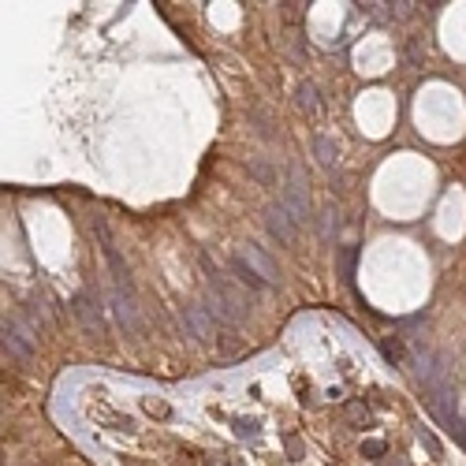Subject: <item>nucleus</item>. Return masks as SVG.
I'll return each instance as SVG.
<instances>
[{
    "label": "nucleus",
    "instance_id": "423d86ee",
    "mask_svg": "<svg viewBox=\"0 0 466 466\" xmlns=\"http://www.w3.org/2000/svg\"><path fill=\"white\" fill-rule=\"evenodd\" d=\"M239 258H243L246 265H250L254 272H258V276L265 280V284H276V276H280V272H276V265L269 261V254H265L261 246H254V243L239 246Z\"/></svg>",
    "mask_w": 466,
    "mask_h": 466
},
{
    "label": "nucleus",
    "instance_id": "dca6fc26",
    "mask_svg": "<svg viewBox=\"0 0 466 466\" xmlns=\"http://www.w3.org/2000/svg\"><path fill=\"white\" fill-rule=\"evenodd\" d=\"M347 418H351V422H358V429L369 425V410H365V407H347Z\"/></svg>",
    "mask_w": 466,
    "mask_h": 466
},
{
    "label": "nucleus",
    "instance_id": "6ab92c4d",
    "mask_svg": "<svg viewBox=\"0 0 466 466\" xmlns=\"http://www.w3.org/2000/svg\"><path fill=\"white\" fill-rule=\"evenodd\" d=\"M388 466H403V463H388Z\"/></svg>",
    "mask_w": 466,
    "mask_h": 466
},
{
    "label": "nucleus",
    "instance_id": "9d476101",
    "mask_svg": "<svg viewBox=\"0 0 466 466\" xmlns=\"http://www.w3.org/2000/svg\"><path fill=\"white\" fill-rule=\"evenodd\" d=\"M232 269H235V276H239V280H243L246 287H265V280H261L258 272H254L250 265H246V261L239 258V254H235V258H232Z\"/></svg>",
    "mask_w": 466,
    "mask_h": 466
},
{
    "label": "nucleus",
    "instance_id": "7ed1b4c3",
    "mask_svg": "<svg viewBox=\"0 0 466 466\" xmlns=\"http://www.w3.org/2000/svg\"><path fill=\"white\" fill-rule=\"evenodd\" d=\"M179 321L187 328V336H194V340H213V314H209L205 306L187 303L179 310Z\"/></svg>",
    "mask_w": 466,
    "mask_h": 466
},
{
    "label": "nucleus",
    "instance_id": "2eb2a0df",
    "mask_svg": "<svg viewBox=\"0 0 466 466\" xmlns=\"http://www.w3.org/2000/svg\"><path fill=\"white\" fill-rule=\"evenodd\" d=\"M235 433H239V436H258V422H250V418H235Z\"/></svg>",
    "mask_w": 466,
    "mask_h": 466
},
{
    "label": "nucleus",
    "instance_id": "4468645a",
    "mask_svg": "<svg viewBox=\"0 0 466 466\" xmlns=\"http://www.w3.org/2000/svg\"><path fill=\"white\" fill-rule=\"evenodd\" d=\"M362 455L365 459H381L385 455V440H362Z\"/></svg>",
    "mask_w": 466,
    "mask_h": 466
},
{
    "label": "nucleus",
    "instance_id": "39448f33",
    "mask_svg": "<svg viewBox=\"0 0 466 466\" xmlns=\"http://www.w3.org/2000/svg\"><path fill=\"white\" fill-rule=\"evenodd\" d=\"M71 310H75V317L82 321V328H86V332H105L101 306H97L94 298L86 295V291H79V295H75V303H71Z\"/></svg>",
    "mask_w": 466,
    "mask_h": 466
},
{
    "label": "nucleus",
    "instance_id": "a211bd4d",
    "mask_svg": "<svg viewBox=\"0 0 466 466\" xmlns=\"http://www.w3.org/2000/svg\"><path fill=\"white\" fill-rule=\"evenodd\" d=\"M321 216H325V221H321V232H325V235H332V221H336V216H340V213H336V209L328 205V209H325ZM336 224H340V221H336Z\"/></svg>",
    "mask_w": 466,
    "mask_h": 466
},
{
    "label": "nucleus",
    "instance_id": "f257e3e1",
    "mask_svg": "<svg viewBox=\"0 0 466 466\" xmlns=\"http://www.w3.org/2000/svg\"><path fill=\"white\" fill-rule=\"evenodd\" d=\"M284 209L291 213V221L295 224H306L310 221V194H306V176L298 164H291L287 168V187H284Z\"/></svg>",
    "mask_w": 466,
    "mask_h": 466
},
{
    "label": "nucleus",
    "instance_id": "f03ea898",
    "mask_svg": "<svg viewBox=\"0 0 466 466\" xmlns=\"http://www.w3.org/2000/svg\"><path fill=\"white\" fill-rule=\"evenodd\" d=\"M0 336H4V351L12 354V358H30V354H34V343H38L34 328L23 325L19 317H4V325H0Z\"/></svg>",
    "mask_w": 466,
    "mask_h": 466
},
{
    "label": "nucleus",
    "instance_id": "0eeeda50",
    "mask_svg": "<svg viewBox=\"0 0 466 466\" xmlns=\"http://www.w3.org/2000/svg\"><path fill=\"white\" fill-rule=\"evenodd\" d=\"M112 306H116V317L127 332H139V314H134V298L123 295V291H112Z\"/></svg>",
    "mask_w": 466,
    "mask_h": 466
},
{
    "label": "nucleus",
    "instance_id": "ddd939ff",
    "mask_svg": "<svg viewBox=\"0 0 466 466\" xmlns=\"http://www.w3.org/2000/svg\"><path fill=\"white\" fill-rule=\"evenodd\" d=\"M418 436H422V444L429 447V455H440V440H436V436H433V429H418Z\"/></svg>",
    "mask_w": 466,
    "mask_h": 466
},
{
    "label": "nucleus",
    "instance_id": "1a4fd4ad",
    "mask_svg": "<svg viewBox=\"0 0 466 466\" xmlns=\"http://www.w3.org/2000/svg\"><path fill=\"white\" fill-rule=\"evenodd\" d=\"M314 157L321 161V168H332V164H336V142L325 139V134H317V139H314Z\"/></svg>",
    "mask_w": 466,
    "mask_h": 466
},
{
    "label": "nucleus",
    "instance_id": "6e6552de",
    "mask_svg": "<svg viewBox=\"0 0 466 466\" xmlns=\"http://www.w3.org/2000/svg\"><path fill=\"white\" fill-rule=\"evenodd\" d=\"M295 101H298V108H303L306 116H317V112H321V101H317V86H314V82H298Z\"/></svg>",
    "mask_w": 466,
    "mask_h": 466
},
{
    "label": "nucleus",
    "instance_id": "f3484780",
    "mask_svg": "<svg viewBox=\"0 0 466 466\" xmlns=\"http://www.w3.org/2000/svg\"><path fill=\"white\" fill-rule=\"evenodd\" d=\"M250 172H254L258 179H265V183H276V176L269 172V164H265V161H254V164H250Z\"/></svg>",
    "mask_w": 466,
    "mask_h": 466
},
{
    "label": "nucleus",
    "instance_id": "f8f14e48",
    "mask_svg": "<svg viewBox=\"0 0 466 466\" xmlns=\"http://www.w3.org/2000/svg\"><path fill=\"white\" fill-rule=\"evenodd\" d=\"M381 351H385V358H388V362H407L403 347H399V343H392V340H385V343H381Z\"/></svg>",
    "mask_w": 466,
    "mask_h": 466
},
{
    "label": "nucleus",
    "instance_id": "20e7f679",
    "mask_svg": "<svg viewBox=\"0 0 466 466\" xmlns=\"http://www.w3.org/2000/svg\"><path fill=\"white\" fill-rule=\"evenodd\" d=\"M265 227H269L272 235H276L280 243H295V221H291V213L284 209V202H276V205H269L265 209Z\"/></svg>",
    "mask_w": 466,
    "mask_h": 466
},
{
    "label": "nucleus",
    "instance_id": "9b49d317",
    "mask_svg": "<svg viewBox=\"0 0 466 466\" xmlns=\"http://www.w3.org/2000/svg\"><path fill=\"white\" fill-rule=\"evenodd\" d=\"M354 265H358V246H347L340 250V272H343V284H354Z\"/></svg>",
    "mask_w": 466,
    "mask_h": 466
}]
</instances>
